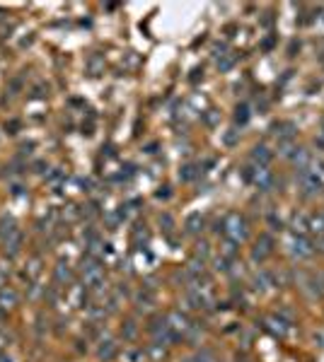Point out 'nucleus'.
Returning a JSON list of instances; mask_svg holds the SVG:
<instances>
[{
	"mask_svg": "<svg viewBox=\"0 0 324 362\" xmlns=\"http://www.w3.org/2000/svg\"><path fill=\"white\" fill-rule=\"evenodd\" d=\"M228 235H233L235 239H244L247 235V230H244V220L240 215H228Z\"/></svg>",
	"mask_w": 324,
	"mask_h": 362,
	"instance_id": "f257e3e1",
	"label": "nucleus"
},
{
	"mask_svg": "<svg viewBox=\"0 0 324 362\" xmlns=\"http://www.w3.org/2000/svg\"><path fill=\"white\" fill-rule=\"evenodd\" d=\"M82 273H85V280H87L90 285H97V283L104 278V271H102V266H99V263H94V261H90L87 266H82Z\"/></svg>",
	"mask_w": 324,
	"mask_h": 362,
	"instance_id": "f03ea898",
	"label": "nucleus"
},
{
	"mask_svg": "<svg viewBox=\"0 0 324 362\" xmlns=\"http://www.w3.org/2000/svg\"><path fill=\"white\" fill-rule=\"evenodd\" d=\"M15 302H17L15 290H12V288L0 290V309H12V307H15Z\"/></svg>",
	"mask_w": 324,
	"mask_h": 362,
	"instance_id": "7ed1b4c3",
	"label": "nucleus"
},
{
	"mask_svg": "<svg viewBox=\"0 0 324 362\" xmlns=\"http://www.w3.org/2000/svg\"><path fill=\"white\" fill-rule=\"evenodd\" d=\"M252 155H254V160H259V162H269V160H271V152L264 147V145H256Z\"/></svg>",
	"mask_w": 324,
	"mask_h": 362,
	"instance_id": "20e7f679",
	"label": "nucleus"
},
{
	"mask_svg": "<svg viewBox=\"0 0 324 362\" xmlns=\"http://www.w3.org/2000/svg\"><path fill=\"white\" fill-rule=\"evenodd\" d=\"M56 280H58V283H63V280H71V268H68L66 263H61V266L56 268Z\"/></svg>",
	"mask_w": 324,
	"mask_h": 362,
	"instance_id": "39448f33",
	"label": "nucleus"
},
{
	"mask_svg": "<svg viewBox=\"0 0 324 362\" xmlns=\"http://www.w3.org/2000/svg\"><path fill=\"white\" fill-rule=\"evenodd\" d=\"M235 119H237V123H244V121L249 119V114H247V107H237V114H235Z\"/></svg>",
	"mask_w": 324,
	"mask_h": 362,
	"instance_id": "423d86ee",
	"label": "nucleus"
},
{
	"mask_svg": "<svg viewBox=\"0 0 324 362\" xmlns=\"http://www.w3.org/2000/svg\"><path fill=\"white\" fill-rule=\"evenodd\" d=\"M39 271H41L39 258H32V263H29V273H32V275H39Z\"/></svg>",
	"mask_w": 324,
	"mask_h": 362,
	"instance_id": "0eeeda50",
	"label": "nucleus"
},
{
	"mask_svg": "<svg viewBox=\"0 0 324 362\" xmlns=\"http://www.w3.org/2000/svg\"><path fill=\"white\" fill-rule=\"evenodd\" d=\"M0 362H12V360H10V358H2V360H0Z\"/></svg>",
	"mask_w": 324,
	"mask_h": 362,
	"instance_id": "6e6552de",
	"label": "nucleus"
},
{
	"mask_svg": "<svg viewBox=\"0 0 324 362\" xmlns=\"http://www.w3.org/2000/svg\"><path fill=\"white\" fill-rule=\"evenodd\" d=\"M0 283H2V273H0Z\"/></svg>",
	"mask_w": 324,
	"mask_h": 362,
	"instance_id": "1a4fd4ad",
	"label": "nucleus"
}]
</instances>
